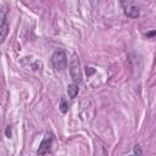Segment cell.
<instances>
[{
    "mask_svg": "<svg viewBox=\"0 0 156 156\" xmlns=\"http://www.w3.org/2000/svg\"><path fill=\"white\" fill-rule=\"evenodd\" d=\"M51 63L56 71H63L67 67V55L63 49H56L51 56Z\"/></svg>",
    "mask_w": 156,
    "mask_h": 156,
    "instance_id": "1",
    "label": "cell"
},
{
    "mask_svg": "<svg viewBox=\"0 0 156 156\" xmlns=\"http://www.w3.org/2000/svg\"><path fill=\"white\" fill-rule=\"evenodd\" d=\"M69 74L76 84L82 82V71H80V63L79 57L77 54H72L69 60Z\"/></svg>",
    "mask_w": 156,
    "mask_h": 156,
    "instance_id": "2",
    "label": "cell"
},
{
    "mask_svg": "<svg viewBox=\"0 0 156 156\" xmlns=\"http://www.w3.org/2000/svg\"><path fill=\"white\" fill-rule=\"evenodd\" d=\"M121 6L123 9V12L126 16L130 17V18H136L140 16L139 9L135 5V2L133 1H121Z\"/></svg>",
    "mask_w": 156,
    "mask_h": 156,
    "instance_id": "3",
    "label": "cell"
},
{
    "mask_svg": "<svg viewBox=\"0 0 156 156\" xmlns=\"http://www.w3.org/2000/svg\"><path fill=\"white\" fill-rule=\"evenodd\" d=\"M51 144H52V135L49 134V133H46L45 136H44V139L41 140V143H40V145H39L38 155L43 156V155L48 154V152L50 151V149H51Z\"/></svg>",
    "mask_w": 156,
    "mask_h": 156,
    "instance_id": "4",
    "label": "cell"
},
{
    "mask_svg": "<svg viewBox=\"0 0 156 156\" xmlns=\"http://www.w3.org/2000/svg\"><path fill=\"white\" fill-rule=\"evenodd\" d=\"M7 33H9V23L6 20V13L2 12L1 13V23H0V41L1 43H4Z\"/></svg>",
    "mask_w": 156,
    "mask_h": 156,
    "instance_id": "5",
    "label": "cell"
},
{
    "mask_svg": "<svg viewBox=\"0 0 156 156\" xmlns=\"http://www.w3.org/2000/svg\"><path fill=\"white\" fill-rule=\"evenodd\" d=\"M78 91H79V88H78V84L76 83H71L67 85V94L71 99H74L77 95H78Z\"/></svg>",
    "mask_w": 156,
    "mask_h": 156,
    "instance_id": "6",
    "label": "cell"
},
{
    "mask_svg": "<svg viewBox=\"0 0 156 156\" xmlns=\"http://www.w3.org/2000/svg\"><path fill=\"white\" fill-rule=\"evenodd\" d=\"M60 110H61V112H62V113H66V112L68 111V105H67V102H66V100H65V99H61Z\"/></svg>",
    "mask_w": 156,
    "mask_h": 156,
    "instance_id": "7",
    "label": "cell"
},
{
    "mask_svg": "<svg viewBox=\"0 0 156 156\" xmlns=\"http://www.w3.org/2000/svg\"><path fill=\"white\" fill-rule=\"evenodd\" d=\"M6 136H7V138L11 136V128H10V126L6 128Z\"/></svg>",
    "mask_w": 156,
    "mask_h": 156,
    "instance_id": "8",
    "label": "cell"
},
{
    "mask_svg": "<svg viewBox=\"0 0 156 156\" xmlns=\"http://www.w3.org/2000/svg\"><path fill=\"white\" fill-rule=\"evenodd\" d=\"M128 156H138V155H135V154H132V155H128Z\"/></svg>",
    "mask_w": 156,
    "mask_h": 156,
    "instance_id": "9",
    "label": "cell"
}]
</instances>
